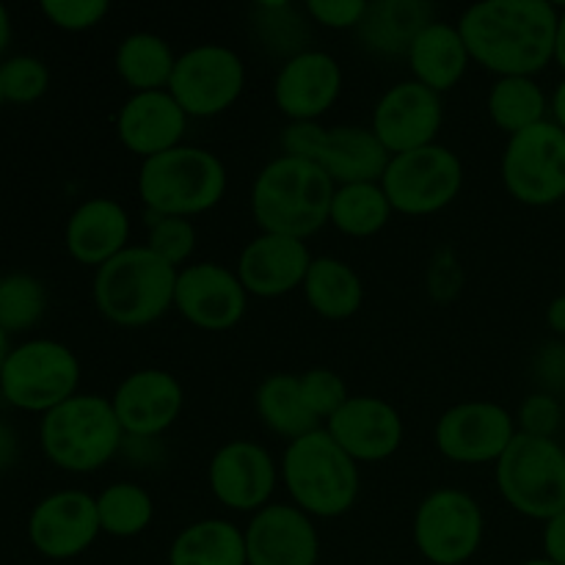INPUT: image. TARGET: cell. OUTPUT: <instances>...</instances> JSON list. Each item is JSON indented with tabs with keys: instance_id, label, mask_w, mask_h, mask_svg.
Listing matches in <instances>:
<instances>
[{
	"instance_id": "cell-1",
	"label": "cell",
	"mask_w": 565,
	"mask_h": 565,
	"mask_svg": "<svg viewBox=\"0 0 565 565\" xmlns=\"http://www.w3.org/2000/svg\"><path fill=\"white\" fill-rule=\"evenodd\" d=\"M561 11L550 0H483L456 22L472 64L497 77H535L555 61Z\"/></svg>"
},
{
	"instance_id": "cell-2",
	"label": "cell",
	"mask_w": 565,
	"mask_h": 565,
	"mask_svg": "<svg viewBox=\"0 0 565 565\" xmlns=\"http://www.w3.org/2000/svg\"><path fill=\"white\" fill-rule=\"evenodd\" d=\"M334 191V180L318 163L279 154L254 177L252 215L259 232L307 241L329 224Z\"/></svg>"
},
{
	"instance_id": "cell-3",
	"label": "cell",
	"mask_w": 565,
	"mask_h": 565,
	"mask_svg": "<svg viewBox=\"0 0 565 565\" xmlns=\"http://www.w3.org/2000/svg\"><path fill=\"white\" fill-rule=\"evenodd\" d=\"M279 472L292 505L312 519L345 516L353 511L362 489L359 463L326 428L287 441Z\"/></svg>"
},
{
	"instance_id": "cell-4",
	"label": "cell",
	"mask_w": 565,
	"mask_h": 565,
	"mask_svg": "<svg viewBox=\"0 0 565 565\" xmlns=\"http://www.w3.org/2000/svg\"><path fill=\"white\" fill-rule=\"evenodd\" d=\"M180 270L149 252L130 246L97 268L92 285L94 307L119 329H143L174 309V287Z\"/></svg>"
},
{
	"instance_id": "cell-5",
	"label": "cell",
	"mask_w": 565,
	"mask_h": 565,
	"mask_svg": "<svg viewBox=\"0 0 565 565\" xmlns=\"http://www.w3.org/2000/svg\"><path fill=\"white\" fill-rule=\"evenodd\" d=\"M226 185L230 177L218 154L191 143L141 160L138 169V199L147 213L158 215L193 221L218 207Z\"/></svg>"
},
{
	"instance_id": "cell-6",
	"label": "cell",
	"mask_w": 565,
	"mask_h": 565,
	"mask_svg": "<svg viewBox=\"0 0 565 565\" xmlns=\"http://www.w3.org/2000/svg\"><path fill=\"white\" fill-rule=\"evenodd\" d=\"M125 441L110 397L81 395L47 412L39 425V445L53 467L88 475L114 461Z\"/></svg>"
},
{
	"instance_id": "cell-7",
	"label": "cell",
	"mask_w": 565,
	"mask_h": 565,
	"mask_svg": "<svg viewBox=\"0 0 565 565\" xmlns=\"http://www.w3.org/2000/svg\"><path fill=\"white\" fill-rule=\"evenodd\" d=\"M494 483L519 516L550 522L565 508V450L561 441L516 434L494 463Z\"/></svg>"
},
{
	"instance_id": "cell-8",
	"label": "cell",
	"mask_w": 565,
	"mask_h": 565,
	"mask_svg": "<svg viewBox=\"0 0 565 565\" xmlns=\"http://www.w3.org/2000/svg\"><path fill=\"white\" fill-rule=\"evenodd\" d=\"M281 154L312 160L334 180V185L381 182L392 158L370 127H326L320 121H290L281 130Z\"/></svg>"
},
{
	"instance_id": "cell-9",
	"label": "cell",
	"mask_w": 565,
	"mask_h": 565,
	"mask_svg": "<svg viewBox=\"0 0 565 565\" xmlns=\"http://www.w3.org/2000/svg\"><path fill=\"white\" fill-rule=\"evenodd\" d=\"M81 362L75 351L55 340H28L11 348L0 375V395L9 406L47 414L77 395Z\"/></svg>"
},
{
	"instance_id": "cell-10",
	"label": "cell",
	"mask_w": 565,
	"mask_h": 565,
	"mask_svg": "<svg viewBox=\"0 0 565 565\" xmlns=\"http://www.w3.org/2000/svg\"><path fill=\"white\" fill-rule=\"evenodd\" d=\"M392 210L412 218L436 215L450 207L463 188V163L445 143L392 154L381 177Z\"/></svg>"
},
{
	"instance_id": "cell-11",
	"label": "cell",
	"mask_w": 565,
	"mask_h": 565,
	"mask_svg": "<svg viewBox=\"0 0 565 565\" xmlns=\"http://www.w3.org/2000/svg\"><path fill=\"white\" fill-rule=\"evenodd\" d=\"M414 546L430 565H467L486 539V513L461 489H436L414 511Z\"/></svg>"
},
{
	"instance_id": "cell-12",
	"label": "cell",
	"mask_w": 565,
	"mask_h": 565,
	"mask_svg": "<svg viewBox=\"0 0 565 565\" xmlns=\"http://www.w3.org/2000/svg\"><path fill=\"white\" fill-rule=\"evenodd\" d=\"M500 177L524 207H552L565 199V132L552 119L508 138Z\"/></svg>"
},
{
	"instance_id": "cell-13",
	"label": "cell",
	"mask_w": 565,
	"mask_h": 565,
	"mask_svg": "<svg viewBox=\"0 0 565 565\" xmlns=\"http://www.w3.org/2000/svg\"><path fill=\"white\" fill-rule=\"evenodd\" d=\"M246 88V64L226 44L204 42L177 55L169 94L188 119H213L230 110Z\"/></svg>"
},
{
	"instance_id": "cell-14",
	"label": "cell",
	"mask_w": 565,
	"mask_h": 565,
	"mask_svg": "<svg viewBox=\"0 0 565 565\" xmlns=\"http://www.w3.org/2000/svg\"><path fill=\"white\" fill-rule=\"evenodd\" d=\"M516 417L494 401H463L447 408L434 428V445L461 467L497 463L516 439Z\"/></svg>"
},
{
	"instance_id": "cell-15",
	"label": "cell",
	"mask_w": 565,
	"mask_h": 565,
	"mask_svg": "<svg viewBox=\"0 0 565 565\" xmlns=\"http://www.w3.org/2000/svg\"><path fill=\"white\" fill-rule=\"evenodd\" d=\"M281 472L263 445L252 439H232L213 452L207 463L210 494L218 505L235 513H257L270 505Z\"/></svg>"
},
{
	"instance_id": "cell-16",
	"label": "cell",
	"mask_w": 565,
	"mask_h": 565,
	"mask_svg": "<svg viewBox=\"0 0 565 565\" xmlns=\"http://www.w3.org/2000/svg\"><path fill=\"white\" fill-rule=\"evenodd\" d=\"M103 533L97 497L81 489H64L36 502L28 516V541L47 561H72L92 550Z\"/></svg>"
},
{
	"instance_id": "cell-17",
	"label": "cell",
	"mask_w": 565,
	"mask_h": 565,
	"mask_svg": "<svg viewBox=\"0 0 565 565\" xmlns=\"http://www.w3.org/2000/svg\"><path fill=\"white\" fill-rule=\"evenodd\" d=\"M174 309L182 320L202 331H230L248 309V292L241 276L218 263H191L180 268Z\"/></svg>"
},
{
	"instance_id": "cell-18",
	"label": "cell",
	"mask_w": 565,
	"mask_h": 565,
	"mask_svg": "<svg viewBox=\"0 0 565 565\" xmlns=\"http://www.w3.org/2000/svg\"><path fill=\"white\" fill-rule=\"evenodd\" d=\"M441 125H445L441 94L430 92L417 81H401L379 97L370 130L379 136L386 152L403 154L439 143L436 138Z\"/></svg>"
},
{
	"instance_id": "cell-19",
	"label": "cell",
	"mask_w": 565,
	"mask_h": 565,
	"mask_svg": "<svg viewBox=\"0 0 565 565\" xmlns=\"http://www.w3.org/2000/svg\"><path fill=\"white\" fill-rule=\"evenodd\" d=\"M342 66L326 50H303L281 61L274 81L276 110L287 121H320L342 94Z\"/></svg>"
},
{
	"instance_id": "cell-20",
	"label": "cell",
	"mask_w": 565,
	"mask_h": 565,
	"mask_svg": "<svg viewBox=\"0 0 565 565\" xmlns=\"http://www.w3.org/2000/svg\"><path fill=\"white\" fill-rule=\"evenodd\" d=\"M248 565H318L320 535L315 519L292 502H270L243 527Z\"/></svg>"
},
{
	"instance_id": "cell-21",
	"label": "cell",
	"mask_w": 565,
	"mask_h": 565,
	"mask_svg": "<svg viewBox=\"0 0 565 565\" xmlns=\"http://www.w3.org/2000/svg\"><path fill=\"white\" fill-rule=\"evenodd\" d=\"M323 428L356 463L386 461L401 450L406 436L401 412L375 395H351Z\"/></svg>"
},
{
	"instance_id": "cell-22",
	"label": "cell",
	"mask_w": 565,
	"mask_h": 565,
	"mask_svg": "<svg viewBox=\"0 0 565 565\" xmlns=\"http://www.w3.org/2000/svg\"><path fill=\"white\" fill-rule=\"evenodd\" d=\"M110 406L125 436H163L180 419L185 392L169 370L143 367L116 386Z\"/></svg>"
},
{
	"instance_id": "cell-23",
	"label": "cell",
	"mask_w": 565,
	"mask_h": 565,
	"mask_svg": "<svg viewBox=\"0 0 565 565\" xmlns=\"http://www.w3.org/2000/svg\"><path fill=\"white\" fill-rule=\"evenodd\" d=\"M307 241L259 232L243 246L235 274L254 298H281L301 290L312 265Z\"/></svg>"
},
{
	"instance_id": "cell-24",
	"label": "cell",
	"mask_w": 565,
	"mask_h": 565,
	"mask_svg": "<svg viewBox=\"0 0 565 565\" xmlns=\"http://www.w3.org/2000/svg\"><path fill=\"white\" fill-rule=\"evenodd\" d=\"M188 114L180 108L169 88L163 92H138L121 103L116 114V136L127 152L141 160L182 147L188 132Z\"/></svg>"
},
{
	"instance_id": "cell-25",
	"label": "cell",
	"mask_w": 565,
	"mask_h": 565,
	"mask_svg": "<svg viewBox=\"0 0 565 565\" xmlns=\"http://www.w3.org/2000/svg\"><path fill=\"white\" fill-rule=\"evenodd\" d=\"M130 215L125 204L108 196H94L77 204L64 226V246L75 263L103 268L125 248H130Z\"/></svg>"
},
{
	"instance_id": "cell-26",
	"label": "cell",
	"mask_w": 565,
	"mask_h": 565,
	"mask_svg": "<svg viewBox=\"0 0 565 565\" xmlns=\"http://www.w3.org/2000/svg\"><path fill=\"white\" fill-rule=\"evenodd\" d=\"M434 20L439 17L428 0H373L359 22L356 39L367 53L381 58H406L414 39Z\"/></svg>"
},
{
	"instance_id": "cell-27",
	"label": "cell",
	"mask_w": 565,
	"mask_h": 565,
	"mask_svg": "<svg viewBox=\"0 0 565 565\" xmlns=\"http://www.w3.org/2000/svg\"><path fill=\"white\" fill-rule=\"evenodd\" d=\"M412 81L423 83L436 94L452 92L467 77L472 55L456 22L434 20L417 39L406 55Z\"/></svg>"
},
{
	"instance_id": "cell-28",
	"label": "cell",
	"mask_w": 565,
	"mask_h": 565,
	"mask_svg": "<svg viewBox=\"0 0 565 565\" xmlns=\"http://www.w3.org/2000/svg\"><path fill=\"white\" fill-rule=\"evenodd\" d=\"M169 565H248L246 535L230 519H199L174 535Z\"/></svg>"
},
{
	"instance_id": "cell-29",
	"label": "cell",
	"mask_w": 565,
	"mask_h": 565,
	"mask_svg": "<svg viewBox=\"0 0 565 565\" xmlns=\"http://www.w3.org/2000/svg\"><path fill=\"white\" fill-rule=\"evenodd\" d=\"M309 309L323 320H348L362 309L364 285L340 257H315L301 287Z\"/></svg>"
},
{
	"instance_id": "cell-30",
	"label": "cell",
	"mask_w": 565,
	"mask_h": 565,
	"mask_svg": "<svg viewBox=\"0 0 565 565\" xmlns=\"http://www.w3.org/2000/svg\"><path fill=\"white\" fill-rule=\"evenodd\" d=\"M254 408H257L259 423L287 441L323 428L303 403L301 381L292 373H270L268 379L259 381L254 392Z\"/></svg>"
},
{
	"instance_id": "cell-31",
	"label": "cell",
	"mask_w": 565,
	"mask_h": 565,
	"mask_svg": "<svg viewBox=\"0 0 565 565\" xmlns=\"http://www.w3.org/2000/svg\"><path fill=\"white\" fill-rule=\"evenodd\" d=\"M177 53L163 36L149 31L127 33L116 47V75L125 86L138 92H163L169 88L171 75H174Z\"/></svg>"
},
{
	"instance_id": "cell-32",
	"label": "cell",
	"mask_w": 565,
	"mask_h": 565,
	"mask_svg": "<svg viewBox=\"0 0 565 565\" xmlns=\"http://www.w3.org/2000/svg\"><path fill=\"white\" fill-rule=\"evenodd\" d=\"M486 110L497 130L511 138L550 119V97L535 77H497L486 97Z\"/></svg>"
},
{
	"instance_id": "cell-33",
	"label": "cell",
	"mask_w": 565,
	"mask_h": 565,
	"mask_svg": "<svg viewBox=\"0 0 565 565\" xmlns=\"http://www.w3.org/2000/svg\"><path fill=\"white\" fill-rule=\"evenodd\" d=\"M392 204L381 182H356V185H337L331 199L329 224L345 237H373L392 221Z\"/></svg>"
},
{
	"instance_id": "cell-34",
	"label": "cell",
	"mask_w": 565,
	"mask_h": 565,
	"mask_svg": "<svg viewBox=\"0 0 565 565\" xmlns=\"http://www.w3.org/2000/svg\"><path fill=\"white\" fill-rule=\"evenodd\" d=\"M312 20L290 0H259L252 6V31L270 55L281 61L309 50Z\"/></svg>"
},
{
	"instance_id": "cell-35",
	"label": "cell",
	"mask_w": 565,
	"mask_h": 565,
	"mask_svg": "<svg viewBox=\"0 0 565 565\" xmlns=\"http://www.w3.org/2000/svg\"><path fill=\"white\" fill-rule=\"evenodd\" d=\"M99 527L110 539H136L154 522V500L143 486L119 480L97 494Z\"/></svg>"
},
{
	"instance_id": "cell-36",
	"label": "cell",
	"mask_w": 565,
	"mask_h": 565,
	"mask_svg": "<svg viewBox=\"0 0 565 565\" xmlns=\"http://www.w3.org/2000/svg\"><path fill=\"white\" fill-rule=\"evenodd\" d=\"M47 309V290L31 274H9L0 285V329L22 334L39 326Z\"/></svg>"
},
{
	"instance_id": "cell-37",
	"label": "cell",
	"mask_w": 565,
	"mask_h": 565,
	"mask_svg": "<svg viewBox=\"0 0 565 565\" xmlns=\"http://www.w3.org/2000/svg\"><path fill=\"white\" fill-rule=\"evenodd\" d=\"M199 230L191 218H177V215L147 213V243L149 252L158 254L177 270L191 265L193 252H196Z\"/></svg>"
},
{
	"instance_id": "cell-38",
	"label": "cell",
	"mask_w": 565,
	"mask_h": 565,
	"mask_svg": "<svg viewBox=\"0 0 565 565\" xmlns=\"http://www.w3.org/2000/svg\"><path fill=\"white\" fill-rule=\"evenodd\" d=\"M0 88L6 103L31 105L50 88V70L36 55H11L0 61Z\"/></svg>"
},
{
	"instance_id": "cell-39",
	"label": "cell",
	"mask_w": 565,
	"mask_h": 565,
	"mask_svg": "<svg viewBox=\"0 0 565 565\" xmlns=\"http://www.w3.org/2000/svg\"><path fill=\"white\" fill-rule=\"evenodd\" d=\"M298 381H301L303 403H307V408L315 414V419H318L320 425L329 423V419L351 401L345 379L329 367L307 370V373L298 375Z\"/></svg>"
},
{
	"instance_id": "cell-40",
	"label": "cell",
	"mask_w": 565,
	"mask_h": 565,
	"mask_svg": "<svg viewBox=\"0 0 565 565\" xmlns=\"http://www.w3.org/2000/svg\"><path fill=\"white\" fill-rule=\"evenodd\" d=\"M516 417V430L524 436H535V439H555L557 430L563 428L565 406L557 395L550 392H533L522 401Z\"/></svg>"
},
{
	"instance_id": "cell-41",
	"label": "cell",
	"mask_w": 565,
	"mask_h": 565,
	"mask_svg": "<svg viewBox=\"0 0 565 565\" xmlns=\"http://www.w3.org/2000/svg\"><path fill=\"white\" fill-rule=\"evenodd\" d=\"M110 6L105 0H42V14L50 25L61 31H92L108 17Z\"/></svg>"
},
{
	"instance_id": "cell-42",
	"label": "cell",
	"mask_w": 565,
	"mask_h": 565,
	"mask_svg": "<svg viewBox=\"0 0 565 565\" xmlns=\"http://www.w3.org/2000/svg\"><path fill=\"white\" fill-rule=\"evenodd\" d=\"M367 0H307L303 11L315 25L329 31H356L359 22L367 14Z\"/></svg>"
},
{
	"instance_id": "cell-43",
	"label": "cell",
	"mask_w": 565,
	"mask_h": 565,
	"mask_svg": "<svg viewBox=\"0 0 565 565\" xmlns=\"http://www.w3.org/2000/svg\"><path fill=\"white\" fill-rule=\"evenodd\" d=\"M530 373H533L539 392H550V395L561 397L565 390V340L544 342L535 351Z\"/></svg>"
},
{
	"instance_id": "cell-44",
	"label": "cell",
	"mask_w": 565,
	"mask_h": 565,
	"mask_svg": "<svg viewBox=\"0 0 565 565\" xmlns=\"http://www.w3.org/2000/svg\"><path fill=\"white\" fill-rule=\"evenodd\" d=\"M119 456L132 469H158L169 456V450H166L163 436H125Z\"/></svg>"
},
{
	"instance_id": "cell-45",
	"label": "cell",
	"mask_w": 565,
	"mask_h": 565,
	"mask_svg": "<svg viewBox=\"0 0 565 565\" xmlns=\"http://www.w3.org/2000/svg\"><path fill=\"white\" fill-rule=\"evenodd\" d=\"M541 544H544L546 561L555 565H565V508L557 516H552L550 522H544Z\"/></svg>"
},
{
	"instance_id": "cell-46",
	"label": "cell",
	"mask_w": 565,
	"mask_h": 565,
	"mask_svg": "<svg viewBox=\"0 0 565 565\" xmlns=\"http://www.w3.org/2000/svg\"><path fill=\"white\" fill-rule=\"evenodd\" d=\"M20 456V445H17V434L9 425L0 419V469H11Z\"/></svg>"
},
{
	"instance_id": "cell-47",
	"label": "cell",
	"mask_w": 565,
	"mask_h": 565,
	"mask_svg": "<svg viewBox=\"0 0 565 565\" xmlns=\"http://www.w3.org/2000/svg\"><path fill=\"white\" fill-rule=\"evenodd\" d=\"M546 326L557 340H565V292L552 298L550 307H546Z\"/></svg>"
},
{
	"instance_id": "cell-48",
	"label": "cell",
	"mask_w": 565,
	"mask_h": 565,
	"mask_svg": "<svg viewBox=\"0 0 565 565\" xmlns=\"http://www.w3.org/2000/svg\"><path fill=\"white\" fill-rule=\"evenodd\" d=\"M550 119L565 132V77L557 83L550 97Z\"/></svg>"
},
{
	"instance_id": "cell-49",
	"label": "cell",
	"mask_w": 565,
	"mask_h": 565,
	"mask_svg": "<svg viewBox=\"0 0 565 565\" xmlns=\"http://www.w3.org/2000/svg\"><path fill=\"white\" fill-rule=\"evenodd\" d=\"M555 64L565 72V9L561 11L557 20V39H555Z\"/></svg>"
},
{
	"instance_id": "cell-50",
	"label": "cell",
	"mask_w": 565,
	"mask_h": 565,
	"mask_svg": "<svg viewBox=\"0 0 565 565\" xmlns=\"http://www.w3.org/2000/svg\"><path fill=\"white\" fill-rule=\"evenodd\" d=\"M9 42H11V17H9V9L0 3V58H3Z\"/></svg>"
},
{
	"instance_id": "cell-51",
	"label": "cell",
	"mask_w": 565,
	"mask_h": 565,
	"mask_svg": "<svg viewBox=\"0 0 565 565\" xmlns=\"http://www.w3.org/2000/svg\"><path fill=\"white\" fill-rule=\"evenodd\" d=\"M9 353H11V345H9V334H6V331L0 329V375H3V367H6V362H9Z\"/></svg>"
},
{
	"instance_id": "cell-52",
	"label": "cell",
	"mask_w": 565,
	"mask_h": 565,
	"mask_svg": "<svg viewBox=\"0 0 565 565\" xmlns=\"http://www.w3.org/2000/svg\"><path fill=\"white\" fill-rule=\"evenodd\" d=\"M522 565H555V563H550L546 557H533V561H524Z\"/></svg>"
},
{
	"instance_id": "cell-53",
	"label": "cell",
	"mask_w": 565,
	"mask_h": 565,
	"mask_svg": "<svg viewBox=\"0 0 565 565\" xmlns=\"http://www.w3.org/2000/svg\"><path fill=\"white\" fill-rule=\"evenodd\" d=\"M3 103H6V99H3V88H0V108H3Z\"/></svg>"
},
{
	"instance_id": "cell-54",
	"label": "cell",
	"mask_w": 565,
	"mask_h": 565,
	"mask_svg": "<svg viewBox=\"0 0 565 565\" xmlns=\"http://www.w3.org/2000/svg\"><path fill=\"white\" fill-rule=\"evenodd\" d=\"M3 279H6V276H3V270H0V285H3Z\"/></svg>"
},
{
	"instance_id": "cell-55",
	"label": "cell",
	"mask_w": 565,
	"mask_h": 565,
	"mask_svg": "<svg viewBox=\"0 0 565 565\" xmlns=\"http://www.w3.org/2000/svg\"><path fill=\"white\" fill-rule=\"evenodd\" d=\"M563 292H565V268H563Z\"/></svg>"
},
{
	"instance_id": "cell-56",
	"label": "cell",
	"mask_w": 565,
	"mask_h": 565,
	"mask_svg": "<svg viewBox=\"0 0 565 565\" xmlns=\"http://www.w3.org/2000/svg\"><path fill=\"white\" fill-rule=\"evenodd\" d=\"M561 401H563V406H565V390H563V395H561Z\"/></svg>"
}]
</instances>
